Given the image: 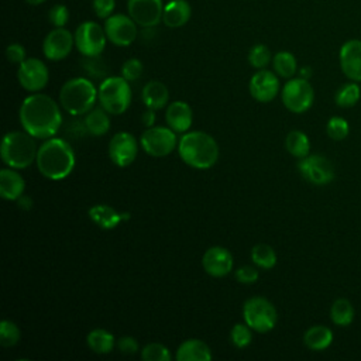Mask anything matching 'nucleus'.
Wrapping results in <instances>:
<instances>
[{
  "instance_id": "nucleus-1",
  "label": "nucleus",
  "mask_w": 361,
  "mask_h": 361,
  "mask_svg": "<svg viewBox=\"0 0 361 361\" xmlns=\"http://www.w3.org/2000/svg\"><path fill=\"white\" fill-rule=\"evenodd\" d=\"M18 118L23 128L39 140L54 137L62 124V114L56 102L51 96L39 92L23 100Z\"/></svg>"
},
{
  "instance_id": "nucleus-2",
  "label": "nucleus",
  "mask_w": 361,
  "mask_h": 361,
  "mask_svg": "<svg viewBox=\"0 0 361 361\" xmlns=\"http://www.w3.org/2000/svg\"><path fill=\"white\" fill-rule=\"evenodd\" d=\"M39 173L51 180H61L75 168V152L63 138H47L39 147L35 159Z\"/></svg>"
},
{
  "instance_id": "nucleus-3",
  "label": "nucleus",
  "mask_w": 361,
  "mask_h": 361,
  "mask_svg": "<svg viewBox=\"0 0 361 361\" xmlns=\"http://www.w3.org/2000/svg\"><path fill=\"white\" fill-rule=\"evenodd\" d=\"M180 159L195 169H209L219 158V145L216 140L204 131L185 133L178 142Z\"/></svg>"
},
{
  "instance_id": "nucleus-4",
  "label": "nucleus",
  "mask_w": 361,
  "mask_h": 361,
  "mask_svg": "<svg viewBox=\"0 0 361 361\" xmlns=\"http://www.w3.org/2000/svg\"><path fill=\"white\" fill-rule=\"evenodd\" d=\"M1 159L14 169L28 168L35 159L38 147L35 138L24 131H8L1 141Z\"/></svg>"
},
{
  "instance_id": "nucleus-5",
  "label": "nucleus",
  "mask_w": 361,
  "mask_h": 361,
  "mask_svg": "<svg viewBox=\"0 0 361 361\" xmlns=\"http://www.w3.org/2000/svg\"><path fill=\"white\" fill-rule=\"evenodd\" d=\"M97 99V89L87 78L66 80L59 92L61 106L71 116H82L90 111Z\"/></svg>"
},
{
  "instance_id": "nucleus-6",
  "label": "nucleus",
  "mask_w": 361,
  "mask_h": 361,
  "mask_svg": "<svg viewBox=\"0 0 361 361\" xmlns=\"http://www.w3.org/2000/svg\"><path fill=\"white\" fill-rule=\"evenodd\" d=\"M130 82L123 76H109L102 80L97 87V99L100 106L113 116L123 114L131 103Z\"/></svg>"
},
{
  "instance_id": "nucleus-7",
  "label": "nucleus",
  "mask_w": 361,
  "mask_h": 361,
  "mask_svg": "<svg viewBox=\"0 0 361 361\" xmlns=\"http://www.w3.org/2000/svg\"><path fill=\"white\" fill-rule=\"evenodd\" d=\"M243 317L244 323H247L254 331L258 333L271 331L278 322L275 306L271 300L262 296H254L244 302Z\"/></svg>"
},
{
  "instance_id": "nucleus-8",
  "label": "nucleus",
  "mask_w": 361,
  "mask_h": 361,
  "mask_svg": "<svg viewBox=\"0 0 361 361\" xmlns=\"http://www.w3.org/2000/svg\"><path fill=\"white\" fill-rule=\"evenodd\" d=\"M314 100L313 86L307 79L293 78L289 79L282 87V103L283 106L296 114L307 111Z\"/></svg>"
},
{
  "instance_id": "nucleus-9",
  "label": "nucleus",
  "mask_w": 361,
  "mask_h": 361,
  "mask_svg": "<svg viewBox=\"0 0 361 361\" xmlns=\"http://www.w3.org/2000/svg\"><path fill=\"white\" fill-rule=\"evenodd\" d=\"M73 37L75 47L83 56H99L109 41L104 27L96 21H83L79 24Z\"/></svg>"
},
{
  "instance_id": "nucleus-10",
  "label": "nucleus",
  "mask_w": 361,
  "mask_h": 361,
  "mask_svg": "<svg viewBox=\"0 0 361 361\" xmlns=\"http://www.w3.org/2000/svg\"><path fill=\"white\" fill-rule=\"evenodd\" d=\"M176 133L164 126H152L140 137L141 148L151 157H166L178 147Z\"/></svg>"
},
{
  "instance_id": "nucleus-11",
  "label": "nucleus",
  "mask_w": 361,
  "mask_h": 361,
  "mask_svg": "<svg viewBox=\"0 0 361 361\" xmlns=\"http://www.w3.org/2000/svg\"><path fill=\"white\" fill-rule=\"evenodd\" d=\"M300 175L312 185L323 186L334 179L333 164L320 154H309L298 162Z\"/></svg>"
},
{
  "instance_id": "nucleus-12",
  "label": "nucleus",
  "mask_w": 361,
  "mask_h": 361,
  "mask_svg": "<svg viewBox=\"0 0 361 361\" xmlns=\"http://www.w3.org/2000/svg\"><path fill=\"white\" fill-rule=\"evenodd\" d=\"M48 68L38 58H27L18 65L17 80L20 86L30 93H37L42 90L48 83Z\"/></svg>"
},
{
  "instance_id": "nucleus-13",
  "label": "nucleus",
  "mask_w": 361,
  "mask_h": 361,
  "mask_svg": "<svg viewBox=\"0 0 361 361\" xmlns=\"http://www.w3.org/2000/svg\"><path fill=\"white\" fill-rule=\"evenodd\" d=\"M104 31L107 39L116 47H128L131 45L138 34L137 23L124 14H111L104 20Z\"/></svg>"
},
{
  "instance_id": "nucleus-14",
  "label": "nucleus",
  "mask_w": 361,
  "mask_h": 361,
  "mask_svg": "<svg viewBox=\"0 0 361 361\" xmlns=\"http://www.w3.org/2000/svg\"><path fill=\"white\" fill-rule=\"evenodd\" d=\"M138 154V142L128 131L116 133L109 141V158L117 166L131 165Z\"/></svg>"
},
{
  "instance_id": "nucleus-15",
  "label": "nucleus",
  "mask_w": 361,
  "mask_h": 361,
  "mask_svg": "<svg viewBox=\"0 0 361 361\" xmlns=\"http://www.w3.org/2000/svg\"><path fill=\"white\" fill-rule=\"evenodd\" d=\"M162 0H127L128 16L142 28H152L162 21Z\"/></svg>"
},
{
  "instance_id": "nucleus-16",
  "label": "nucleus",
  "mask_w": 361,
  "mask_h": 361,
  "mask_svg": "<svg viewBox=\"0 0 361 361\" xmlns=\"http://www.w3.org/2000/svg\"><path fill=\"white\" fill-rule=\"evenodd\" d=\"M73 47V34L65 27H54L42 41V54L49 61H62L71 54Z\"/></svg>"
},
{
  "instance_id": "nucleus-17",
  "label": "nucleus",
  "mask_w": 361,
  "mask_h": 361,
  "mask_svg": "<svg viewBox=\"0 0 361 361\" xmlns=\"http://www.w3.org/2000/svg\"><path fill=\"white\" fill-rule=\"evenodd\" d=\"M279 79L276 73L268 69H258L250 79V93L252 99L259 103H268L274 100L279 92Z\"/></svg>"
},
{
  "instance_id": "nucleus-18",
  "label": "nucleus",
  "mask_w": 361,
  "mask_h": 361,
  "mask_svg": "<svg viewBox=\"0 0 361 361\" xmlns=\"http://www.w3.org/2000/svg\"><path fill=\"white\" fill-rule=\"evenodd\" d=\"M233 255L221 245H213L207 248L202 258L203 269L214 278H223L228 275L233 269Z\"/></svg>"
},
{
  "instance_id": "nucleus-19",
  "label": "nucleus",
  "mask_w": 361,
  "mask_h": 361,
  "mask_svg": "<svg viewBox=\"0 0 361 361\" xmlns=\"http://www.w3.org/2000/svg\"><path fill=\"white\" fill-rule=\"evenodd\" d=\"M343 73L354 82H361V39L345 41L338 52Z\"/></svg>"
},
{
  "instance_id": "nucleus-20",
  "label": "nucleus",
  "mask_w": 361,
  "mask_h": 361,
  "mask_svg": "<svg viewBox=\"0 0 361 361\" xmlns=\"http://www.w3.org/2000/svg\"><path fill=\"white\" fill-rule=\"evenodd\" d=\"M165 121L168 127L172 128L175 133H180V134L188 133L193 121L192 107L182 100L169 103L165 111Z\"/></svg>"
},
{
  "instance_id": "nucleus-21",
  "label": "nucleus",
  "mask_w": 361,
  "mask_h": 361,
  "mask_svg": "<svg viewBox=\"0 0 361 361\" xmlns=\"http://www.w3.org/2000/svg\"><path fill=\"white\" fill-rule=\"evenodd\" d=\"M87 214L90 220L99 226L103 230H111L116 228L121 221L128 220L131 216L130 213L124 212H117L114 207L109 204H93L89 210Z\"/></svg>"
},
{
  "instance_id": "nucleus-22",
  "label": "nucleus",
  "mask_w": 361,
  "mask_h": 361,
  "mask_svg": "<svg viewBox=\"0 0 361 361\" xmlns=\"http://www.w3.org/2000/svg\"><path fill=\"white\" fill-rule=\"evenodd\" d=\"M192 16V7L188 0H171L164 6L162 23L169 28L183 27Z\"/></svg>"
},
{
  "instance_id": "nucleus-23",
  "label": "nucleus",
  "mask_w": 361,
  "mask_h": 361,
  "mask_svg": "<svg viewBox=\"0 0 361 361\" xmlns=\"http://www.w3.org/2000/svg\"><path fill=\"white\" fill-rule=\"evenodd\" d=\"M24 178L14 168H3L0 171V196L6 200H17L24 195Z\"/></svg>"
},
{
  "instance_id": "nucleus-24",
  "label": "nucleus",
  "mask_w": 361,
  "mask_h": 361,
  "mask_svg": "<svg viewBox=\"0 0 361 361\" xmlns=\"http://www.w3.org/2000/svg\"><path fill=\"white\" fill-rule=\"evenodd\" d=\"M175 358L176 361H210L212 351L204 341L190 338L178 347Z\"/></svg>"
},
{
  "instance_id": "nucleus-25",
  "label": "nucleus",
  "mask_w": 361,
  "mask_h": 361,
  "mask_svg": "<svg viewBox=\"0 0 361 361\" xmlns=\"http://www.w3.org/2000/svg\"><path fill=\"white\" fill-rule=\"evenodd\" d=\"M141 97L144 104L148 109L159 110L168 104L169 100V90L165 83L159 80H149L141 92Z\"/></svg>"
},
{
  "instance_id": "nucleus-26",
  "label": "nucleus",
  "mask_w": 361,
  "mask_h": 361,
  "mask_svg": "<svg viewBox=\"0 0 361 361\" xmlns=\"http://www.w3.org/2000/svg\"><path fill=\"white\" fill-rule=\"evenodd\" d=\"M333 331L327 326L316 324L309 327L303 334V343L309 350L323 351L329 348L333 343Z\"/></svg>"
},
{
  "instance_id": "nucleus-27",
  "label": "nucleus",
  "mask_w": 361,
  "mask_h": 361,
  "mask_svg": "<svg viewBox=\"0 0 361 361\" xmlns=\"http://www.w3.org/2000/svg\"><path fill=\"white\" fill-rule=\"evenodd\" d=\"M85 126L87 128V133H90L94 137L104 135L110 128V117L109 113L100 106L94 107L85 116Z\"/></svg>"
},
{
  "instance_id": "nucleus-28",
  "label": "nucleus",
  "mask_w": 361,
  "mask_h": 361,
  "mask_svg": "<svg viewBox=\"0 0 361 361\" xmlns=\"http://www.w3.org/2000/svg\"><path fill=\"white\" fill-rule=\"evenodd\" d=\"M114 336L104 329H93L86 336L87 347L96 354H109L114 347Z\"/></svg>"
},
{
  "instance_id": "nucleus-29",
  "label": "nucleus",
  "mask_w": 361,
  "mask_h": 361,
  "mask_svg": "<svg viewBox=\"0 0 361 361\" xmlns=\"http://www.w3.org/2000/svg\"><path fill=\"white\" fill-rule=\"evenodd\" d=\"M354 316H355V310L353 303L348 299L340 298L333 302L330 307V319L336 326H340V327L350 326L354 320Z\"/></svg>"
},
{
  "instance_id": "nucleus-30",
  "label": "nucleus",
  "mask_w": 361,
  "mask_h": 361,
  "mask_svg": "<svg viewBox=\"0 0 361 361\" xmlns=\"http://www.w3.org/2000/svg\"><path fill=\"white\" fill-rule=\"evenodd\" d=\"M285 147L290 155L295 158H305L310 154V141L306 133L300 130H292L285 138Z\"/></svg>"
},
{
  "instance_id": "nucleus-31",
  "label": "nucleus",
  "mask_w": 361,
  "mask_h": 361,
  "mask_svg": "<svg viewBox=\"0 0 361 361\" xmlns=\"http://www.w3.org/2000/svg\"><path fill=\"white\" fill-rule=\"evenodd\" d=\"M272 66L278 76L290 79L298 71V62L292 52L289 51H279L272 56Z\"/></svg>"
},
{
  "instance_id": "nucleus-32",
  "label": "nucleus",
  "mask_w": 361,
  "mask_h": 361,
  "mask_svg": "<svg viewBox=\"0 0 361 361\" xmlns=\"http://www.w3.org/2000/svg\"><path fill=\"white\" fill-rule=\"evenodd\" d=\"M361 97V89L358 86V82H348L344 83L338 87V90L334 94V102L338 107L347 109V107H353L360 102Z\"/></svg>"
},
{
  "instance_id": "nucleus-33",
  "label": "nucleus",
  "mask_w": 361,
  "mask_h": 361,
  "mask_svg": "<svg viewBox=\"0 0 361 361\" xmlns=\"http://www.w3.org/2000/svg\"><path fill=\"white\" fill-rule=\"evenodd\" d=\"M251 259L257 267L271 269L276 264V252L268 244H255L251 250Z\"/></svg>"
},
{
  "instance_id": "nucleus-34",
  "label": "nucleus",
  "mask_w": 361,
  "mask_h": 361,
  "mask_svg": "<svg viewBox=\"0 0 361 361\" xmlns=\"http://www.w3.org/2000/svg\"><path fill=\"white\" fill-rule=\"evenodd\" d=\"M272 59L271 51L264 44H255L248 52V62L255 69H265Z\"/></svg>"
},
{
  "instance_id": "nucleus-35",
  "label": "nucleus",
  "mask_w": 361,
  "mask_h": 361,
  "mask_svg": "<svg viewBox=\"0 0 361 361\" xmlns=\"http://www.w3.org/2000/svg\"><path fill=\"white\" fill-rule=\"evenodd\" d=\"M21 331L18 326L11 320H1L0 323V345L7 348L13 347L20 341Z\"/></svg>"
},
{
  "instance_id": "nucleus-36",
  "label": "nucleus",
  "mask_w": 361,
  "mask_h": 361,
  "mask_svg": "<svg viewBox=\"0 0 361 361\" xmlns=\"http://www.w3.org/2000/svg\"><path fill=\"white\" fill-rule=\"evenodd\" d=\"M326 131L327 135L334 140V141H341L344 138H347L348 133H350V124L344 117L340 116H333L329 118L327 126H326Z\"/></svg>"
},
{
  "instance_id": "nucleus-37",
  "label": "nucleus",
  "mask_w": 361,
  "mask_h": 361,
  "mask_svg": "<svg viewBox=\"0 0 361 361\" xmlns=\"http://www.w3.org/2000/svg\"><path fill=\"white\" fill-rule=\"evenodd\" d=\"M141 358L144 361H171L169 350L161 343H149L142 347Z\"/></svg>"
},
{
  "instance_id": "nucleus-38",
  "label": "nucleus",
  "mask_w": 361,
  "mask_h": 361,
  "mask_svg": "<svg viewBox=\"0 0 361 361\" xmlns=\"http://www.w3.org/2000/svg\"><path fill=\"white\" fill-rule=\"evenodd\" d=\"M251 327L247 323H237L233 326L230 331V340L234 347L237 348H244L247 347L251 340H252V333Z\"/></svg>"
},
{
  "instance_id": "nucleus-39",
  "label": "nucleus",
  "mask_w": 361,
  "mask_h": 361,
  "mask_svg": "<svg viewBox=\"0 0 361 361\" xmlns=\"http://www.w3.org/2000/svg\"><path fill=\"white\" fill-rule=\"evenodd\" d=\"M142 71H144V65L137 58H130L121 65V76L128 82H134L140 79V76L142 75Z\"/></svg>"
},
{
  "instance_id": "nucleus-40",
  "label": "nucleus",
  "mask_w": 361,
  "mask_h": 361,
  "mask_svg": "<svg viewBox=\"0 0 361 361\" xmlns=\"http://www.w3.org/2000/svg\"><path fill=\"white\" fill-rule=\"evenodd\" d=\"M48 20L54 27H65L69 21V10L65 4H55L48 13Z\"/></svg>"
},
{
  "instance_id": "nucleus-41",
  "label": "nucleus",
  "mask_w": 361,
  "mask_h": 361,
  "mask_svg": "<svg viewBox=\"0 0 361 361\" xmlns=\"http://www.w3.org/2000/svg\"><path fill=\"white\" fill-rule=\"evenodd\" d=\"M259 274H258V269L255 267H251V265H243L240 267L237 271H235V279L240 282V283H244V285H251V283H255L257 279H258Z\"/></svg>"
},
{
  "instance_id": "nucleus-42",
  "label": "nucleus",
  "mask_w": 361,
  "mask_h": 361,
  "mask_svg": "<svg viewBox=\"0 0 361 361\" xmlns=\"http://www.w3.org/2000/svg\"><path fill=\"white\" fill-rule=\"evenodd\" d=\"M92 7L99 18L106 20L113 14L116 8V0H93Z\"/></svg>"
},
{
  "instance_id": "nucleus-43",
  "label": "nucleus",
  "mask_w": 361,
  "mask_h": 361,
  "mask_svg": "<svg viewBox=\"0 0 361 361\" xmlns=\"http://www.w3.org/2000/svg\"><path fill=\"white\" fill-rule=\"evenodd\" d=\"M6 58H7L8 62L20 65L23 61L27 59L25 48L21 44H18V42L8 44L7 48H6Z\"/></svg>"
},
{
  "instance_id": "nucleus-44",
  "label": "nucleus",
  "mask_w": 361,
  "mask_h": 361,
  "mask_svg": "<svg viewBox=\"0 0 361 361\" xmlns=\"http://www.w3.org/2000/svg\"><path fill=\"white\" fill-rule=\"evenodd\" d=\"M86 59L83 61L85 69L93 75V76H104L106 75V65L103 61L99 59V56H85Z\"/></svg>"
},
{
  "instance_id": "nucleus-45",
  "label": "nucleus",
  "mask_w": 361,
  "mask_h": 361,
  "mask_svg": "<svg viewBox=\"0 0 361 361\" xmlns=\"http://www.w3.org/2000/svg\"><path fill=\"white\" fill-rule=\"evenodd\" d=\"M117 348L123 354H135L138 351V343L131 336H123L117 341Z\"/></svg>"
},
{
  "instance_id": "nucleus-46",
  "label": "nucleus",
  "mask_w": 361,
  "mask_h": 361,
  "mask_svg": "<svg viewBox=\"0 0 361 361\" xmlns=\"http://www.w3.org/2000/svg\"><path fill=\"white\" fill-rule=\"evenodd\" d=\"M155 118H157L155 110L148 109V107H147V110L142 111V114H141V123H142L147 128H149V127H152V126L155 124Z\"/></svg>"
},
{
  "instance_id": "nucleus-47",
  "label": "nucleus",
  "mask_w": 361,
  "mask_h": 361,
  "mask_svg": "<svg viewBox=\"0 0 361 361\" xmlns=\"http://www.w3.org/2000/svg\"><path fill=\"white\" fill-rule=\"evenodd\" d=\"M32 199L30 197V196H27V195H23V196H20L18 199H17V204H18V207L20 209H23V210H30L31 207H32Z\"/></svg>"
},
{
  "instance_id": "nucleus-48",
  "label": "nucleus",
  "mask_w": 361,
  "mask_h": 361,
  "mask_svg": "<svg viewBox=\"0 0 361 361\" xmlns=\"http://www.w3.org/2000/svg\"><path fill=\"white\" fill-rule=\"evenodd\" d=\"M299 76H300V78H303V79H309V78L312 76V69H310L309 66H303V68H300V71H299Z\"/></svg>"
},
{
  "instance_id": "nucleus-49",
  "label": "nucleus",
  "mask_w": 361,
  "mask_h": 361,
  "mask_svg": "<svg viewBox=\"0 0 361 361\" xmlns=\"http://www.w3.org/2000/svg\"><path fill=\"white\" fill-rule=\"evenodd\" d=\"M27 4H30V6H39V4H42L45 0H24Z\"/></svg>"
}]
</instances>
